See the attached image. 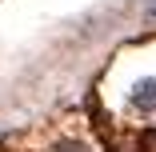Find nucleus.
<instances>
[{"mask_svg":"<svg viewBox=\"0 0 156 152\" xmlns=\"http://www.w3.org/2000/svg\"><path fill=\"white\" fill-rule=\"evenodd\" d=\"M128 104H132L136 112H144V116H152V112H156V76H140V80L132 84Z\"/></svg>","mask_w":156,"mask_h":152,"instance_id":"nucleus-1","label":"nucleus"},{"mask_svg":"<svg viewBox=\"0 0 156 152\" xmlns=\"http://www.w3.org/2000/svg\"><path fill=\"white\" fill-rule=\"evenodd\" d=\"M144 20H156V0H148V4H144Z\"/></svg>","mask_w":156,"mask_h":152,"instance_id":"nucleus-2","label":"nucleus"}]
</instances>
